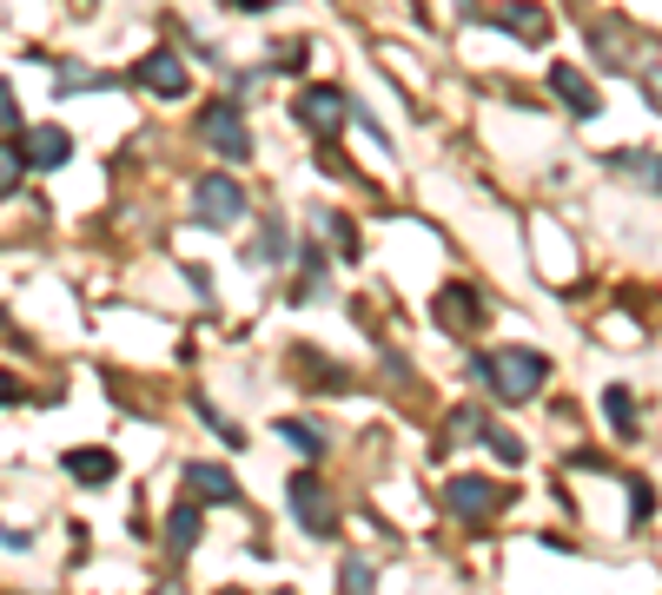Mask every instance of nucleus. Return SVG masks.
I'll list each match as a JSON object with an SVG mask.
<instances>
[{"label": "nucleus", "instance_id": "5701e85b", "mask_svg": "<svg viewBox=\"0 0 662 595\" xmlns=\"http://www.w3.org/2000/svg\"><path fill=\"white\" fill-rule=\"evenodd\" d=\"M629 496H636V523H649V509H655V489H649V483H629Z\"/></svg>", "mask_w": 662, "mask_h": 595}, {"label": "nucleus", "instance_id": "dca6fc26", "mask_svg": "<svg viewBox=\"0 0 662 595\" xmlns=\"http://www.w3.org/2000/svg\"><path fill=\"white\" fill-rule=\"evenodd\" d=\"M603 417L616 423V437H636V404H629V391H623V384H610V391H603Z\"/></svg>", "mask_w": 662, "mask_h": 595}, {"label": "nucleus", "instance_id": "1a4fd4ad", "mask_svg": "<svg viewBox=\"0 0 662 595\" xmlns=\"http://www.w3.org/2000/svg\"><path fill=\"white\" fill-rule=\"evenodd\" d=\"M180 483L193 489V503H238V476L225 463H186Z\"/></svg>", "mask_w": 662, "mask_h": 595}, {"label": "nucleus", "instance_id": "9d476101", "mask_svg": "<svg viewBox=\"0 0 662 595\" xmlns=\"http://www.w3.org/2000/svg\"><path fill=\"white\" fill-rule=\"evenodd\" d=\"M21 159H27V165H40V173L66 165V159H73V139H66V126H27V139H21Z\"/></svg>", "mask_w": 662, "mask_h": 595}, {"label": "nucleus", "instance_id": "412c9836", "mask_svg": "<svg viewBox=\"0 0 662 595\" xmlns=\"http://www.w3.org/2000/svg\"><path fill=\"white\" fill-rule=\"evenodd\" d=\"M324 232H331V245H339L345 259H358V238H352V225H345V219H324Z\"/></svg>", "mask_w": 662, "mask_h": 595}, {"label": "nucleus", "instance_id": "393cba45", "mask_svg": "<svg viewBox=\"0 0 662 595\" xmlns=\"http://www.w3.org/2000/svg\"><path fill=\"white\" fill-rule=\"evenodd\" d=\"M8 404H21V384H14V371H0V410Z\"/></svg>", "mask_w": 662, "mask_h": 595}, {"label": "nucleus", "instance_id": "0eeeda50", "mask_svg": "<svg viewBox=\"0 0 662 595\" xmlns=\"http://www.w3.org/2000/svg\"><path fill=\"white\" fill-rule=\"evenodd\" d=\"M133 79H139L146 94H159V100H186V87H193V73H186V60H180L173 47H152Z\"/></svg>", "mask_w": 662, "mask_h": 595}, {"label": "nucleus", "instance_id": "f257e3e1", "mask_svg": "<svg viewBox=\"0 0 662 595\" xmlns=\"http://www.w3.org/2000/svg\"><path fill=\"white\" fill-rule=\"evenodd\" d=\"M477 377L490 384V397H504V404H530V397L543 391V377H550V358H543V351L511 345V351H497V358H477Z\"/></svg>", "mask_w": 662, "mask_h": 595}, {"label": "nucleus", "instance_id": "f3484780", "mask_svg": "<svg viewBox=\"0 0 662 595\" xmlns=\"http://www.w3.org/2000/svg\"><path fill=\"white\" fill-rule=\"evenodd\" d=\"M477 437H483V444H490V457H504V463H511V470H517V463H524V437H511V431H497V423H477Z\"/></svg>", "mask_w": 662, "mask_h": 595}, {"label": "nucleus", "instance_id": "4468645a", "mask_svg": "<svg viewBox=\"0 0 662 595\" xmlns=\"http://www.w3.org/2000/svg\"><path fill=\"white\" fill-rule=\"evenodd\" d=\"M66 476L73 483H113L120 463H113V450H66Z\"/></svg>", "mask_w": 662, "mask_h": 595}, {"label": "nucleus", "instance_id": "423d86ee", "mask_svg": "<svg viewBox=\"0 0 662 595\" xmlns=\"http://www.w3.org/2000/svg\"><path fill=\"white\" fill-rule=\"evenodd\" d=\"M292 113H298V126L305 133H339L345 126V113H352V100H345V87H305L298 100H292Z\"/></svg>", "mask_w": 662, "mask_h": 595}, {"label": "nucleus", "instance_id": "a878e982", "mask_svg": "<svg viewBox=\"0 0 662 595\" xmlns=\"http://www.w3.org/2000/svg\"><path fill=\"white\" fill-rule=\"evenodd\" d=\"M642 173H649L642 186H655V193H662V159H649V165H642Z\"/></svg>", "mask_w": 662, "mask_h": 595}, {"label": "nucleus", "instance_id": "f8f14e48", "mask_svg": "<svg viewBox=\"0 0 662 595\" xmlns=\"http://www.w3.org/2000/svg\"><path fill=\"white\" fill-rule=\"evenodd\" d=\"M193 549H199V503L180 496L173 517H166V556H193Z\"/></svg>", "mask_w": 662, "mask_h": 595}, {"label": "nucleus", "instance_id": "6e6552de", "mask_svg": "<svg viewBox=\"0 0 662 595\" xmlns=\"http://www.w3.org/2000/svg\"><path fill=\"white\" fill-rule=\"evenodd\" d=\"M550 94H556V100H563L576 120H597V113H603V94H597V87H590V79L576 73V66H550Z\"/></svg>", "mask_w": 662, "mask_h": 595}, {"label": "nucleus", "instance_id": "20e7f679", "mask_svg": "<svg viewBox=\"0 0 662 595\" xmlns=\"http://www.w3.org/2000/svg\"><path fill=\"white\" fill-rule=\"evenodd\" d=\"M193 219H199V225H238V219H245V186L225 179V173H206V179L193 186Z\"/></svg>", "mask_w": 662, "mask_h": 595}, {"label": "nucleus", "instance_id": "4be33fe9", "mask_svg": "<svg viewBox=\"0 0 662 595\" xmlns=\"http://www.w3.org/2000/svg\"><path fill=\"white\" fill-rule=\"evenodd\" d=\"M0 126H8V133L21 126V113H14V87H8V79H0Z\"/></svg>", "mask_w": 662, "mask_h": 595}, {"label": "nucleus", "instance_id": "aec40b11", "mask_svg": "<svg viewBox=\"0 0 662 595\" xmlns=\"http://www.w3.org/2000/svg\"><path fill=\"white\" fill-rule=\"evenodd\" d=\"M253 259H285V225H266V238L253 245Z\"/></svg>", "mask_w": 662, "mask_h": 595}, {"label": "nucleus", "instance_id": "39448f33", "mask_svg": "<svg viewBox=\"0 0 662 595\" xmlns=\"http://www.w3.org/2000/svg\"><path fill=\"white\" fill-rule=\"evenodd\" d=\"M504 503H511V496L497 489L490 476H451V483H444V509H451L457 523H483V517H497Z\"/></svg>", "mask_w": 662, "mask_h": 595}, {"label": "nucleus", "instance_id": "ddd939ff", "mask_svg": "<svg viewBox=\"0 0 662 595\" xmlns=\"http://www.w3.org/2000/svg\"><path fill=\"white\" fill-rule=\"evenodd\" d=\"M497 27H504V34H517L524 47H543L550 40V14L543 8H530V0H517V8H504V14H490Z\"/></svg>", "mask_w": 662, "mask_h": 595}, {"label": "nucleus", "instance_id": "2eb2a0df", "mask_svg": "<svg viewBox=\"0 0 662 595\" xmlns=\"http://www.w3.org/2000/svg\"><path fill=\"white\" fill-rule=\"evenodd\" d=\"M279 437H285V444H292L305 463H318V457H324V437L311 431V423H292V417H279Z\"/></svg>", "mask_w": 662, "mask_h": 595}, {"label": "nucleus", "instance_id": "6ab92c4d", "mask_svg": "<svg viewBox=\"0 0 662 595\" xmlns=\"http://www.w3.org/2000/svg\"><path fill=\"white\" fill-rule=\"evenodd\" d=\"M21 179H27V159H21V146H0V199H8Z\"/></svg>", "mask_w": 662, "mask_h": 595}, {"label": "nucleus", "instance_id": "f03ea898", "mask_svg": "<svg viewBox=\"0 0 662 595\" xmlns=\"http://www.w3.org/2000/svg\"><path fill=\"white\" fill-rule=\"evenodd\" d=\"M285 503H292V523H298L305 536H318V543H331V536H339V503H331V489H324L311 470H298V476H292Z\"/></svg>", "mask_w": 662, "mask_h": 595}, {"label": "nucleus", "instance_id": "b1692460", "mask_svg": "<svg viewBox=\"0 0 662 595\" xmlns=\"http://www.w3.org/2000/svg\"><path fill=\"white\" fill-rule=\"evenodd\" d=\"M186 285H193L199 298H212V278H206V265H186Z\"/></svg>", "mask_w": 662, "mask_h": 595}, {"label": "nucleus", "instance_id": "9b49d317", "mask_svg": "<svg viewBox=\"0 0 662 595\" xmlns=\"http://www.w3.org/2000/svg\"><path fill=\"white\" fill-rule=\"evenodd\" d=\"M477 318H483L477 285H444V292H438V324H444V331H470Z\"/></svg>", "mask_w": 662, "mask_h": 595}, {"label": "nucleus", "instance_id": "a211bd4d", "mask_svg": "<svg viewBox=\"0 0 662 595\" xmlns=\"http://www.w3.org/2000/svg\"><path fill=\"white\" fill-rule=\"evenodd\" d=\"M339 588H345V595H371V562H365V556H345V562H339Z\"/></svg>", "mask_w": 662, "mask_h": 595}, {"label": "nucleus", "instance_id": "7ed1b4c3", "mask_svg": "<svg viewBox=\"0 0 662 595\" xmlns=\"http://www.w3.org/2000/svg\"><path fill=\"white\" fill-rule=\"evenodd\" d=\"M199 139H206L219 159H253V133H245L238 100H212V107L199 113Z\"/></svg>", "mask_w": 662, "mask_h": 595}]
</instances>
